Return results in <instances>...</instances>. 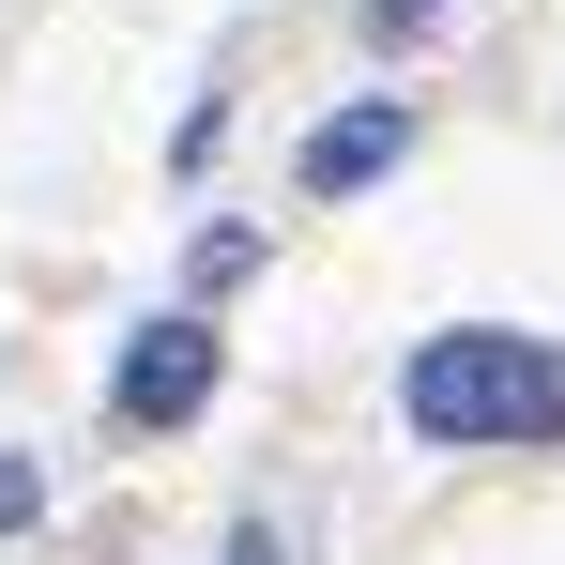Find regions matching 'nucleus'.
Returning <instances> with one entry per match:
<instances>
[{"label": "nucleus", "mask_w": 565, "mask_h": 565, "mask_svg": "<svg viewBox=\"0 0 565 565\" xmlns=\"http://www.w3.org/2000/svg\"><path fill=\"white\" fill-rule=\"evenodd\" d=\"M397 153H413V107H397V93H382V107H337V122L306 138V199H352V184H382Z\"/></svg>", "instance_id": "7ed1b4c3"}, {"label": "nucleus", "mask_w": 565, "mask_h": 565, "mask_svg": "<svg viewBox=\"0 0 565 565\" xmlns=\"http://www.w3.org/2000/svg\"><path fill=\"white\" fill-rule=\"evenodd\" d=\"M31 520H46V473H31V459H0V535H31Z\"/></svg>", "instance_id": "20e7f679"}, {"label": "nucleus", "mask_w": 565, "mask_h": 565, "mask_svg": "<svg viewBox=\"0 0 565 565\" xmlns=\"http://www.w3.org/2000/svg\"><path fill=\"white\" fill-rule=\"evenodd\" d=\"M397 413H413V444H565V352L504 337V321H459V337L413 352Z\"/></svg>", "instance_id": "f257e3e1"}, {"label": "nucleus", "mask_w": 565, "mask_h": 565, "mask_svg": "<svg viewBox=\"0 0 565 565\" xmlns=\"http://www.w3.org/2000/svg\"><path fill=\"white\" fill-rule=\"evenodd\" d=\"M199 397H214V321H153L122 352V428H184Z\"/></svg>", "instance_id": "f03ea898"}, {"label": "nucleus", "mask_w": 565, "mask_h": 565, "mask_svg": "<svg viewBox=\"0 0 565 565\" xmlns=\"http://www.w3.org/2000/svg\"><path fill=\"white\" fill-rule=\"evenodd\" d=\"M230 565H290V551H276V520H245V535H230Z\"/></svg>", "instance_id": "39448f33"}, {"label": "nucleus", "mask_w": 565, "mask_h": 565, "mask_svg": "<svg viewBox=\"0 0 565 565\" xmlns=\"http://www.w3.org/2000/svg\"><path fill=\"white\" fill-rule=\"evenodd\" d=\"M367 15H382V31H428V0H367Z\"/></svg>", "instance_id": "423d86ee"}]
</instances>
